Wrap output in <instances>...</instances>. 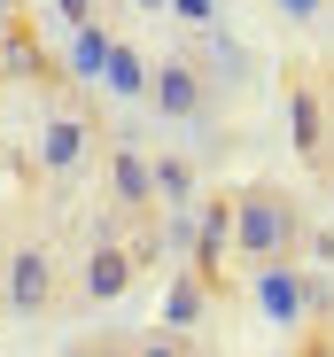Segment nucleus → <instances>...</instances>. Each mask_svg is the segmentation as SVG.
I'll list each match as a JSON object with an SVG mask.
<instances>
[{"label":"nucleus","mask_w":334,"mask_h":357,"mask_svg":"<svg viewBox=\"0 0 334 357\" xmlns=\"http://www.w3.org/2000/svg\"><path fill=\"white\" fill-rule=\"evenodd\" d=\"M311 249V210L303 195H288L280 178H257V187L234 195V257L257 272V264H288Z\"/></svg>","instance_id":"1"},{"label":"nucleus","mask_w":334,"mask_h":357,"mask_svg":"<svg viewBox=\"0 0 334 357\" xmlns=\"http://www.w3.org/2000/svg\"><path fill=\"white\" fill-rule=\"evenodd\" d=\"M0 311L8 319H63L70 311V264L54 241H8V264H0Z\"/></svg>","instance_id":"2"},{"label":"nucleus","mask_w":334,"mask_h":357,"mask_svg":"<svg viewBox=\"0 0 334 357\" xmlns=\"http://www.w3.org/2000/svg\"><path fill=\"white\" fill-rule=\"evenodd\" d=\"M140 101L155 109V125H202V116L218 109V78H210V63L195 47H172V54L148 63V93Z\"/></svg>","instance_id":"3"},{"label":"nucleus","mask_w":334,"mask_h":357,"mask_svg":"<svg viewBox=\"0 0 334 357\" xmlns=\"http://www.w3.org/2000/svg\"><path fill=\"white\" fill-rule=\"evenodd\" d=\"M249 280H257V311L280 326V334H303V326H319V319L334 311L326 280L303 272V257H288V264H257Z\"/></svg>","instance_id":"4"},{"label":"nucleus","mask_w":334,"mask_h":357,"mask_svg":"<svg viewBox=\"0 0 334 357\" xmlns=\"http://www.w3.org/2000/svg\"><path fill=\"white\" fill-rule=\"evenodd\" d=\"M140 280V249L117 241V233H86V249L70 264V311H101Z\"/></svg>","instance_id":"5"},{"label":"nucleus","mask_w":334,"mask_h":357,"mask_svg":"<svg viewBox=\"0 0 334 357\" xmlns=\"http://www.w3.org/2000/svg\"><path fill=\"white\" fill-rule=\"evenodd\" d=\"M288 125H296V155L326 178L334 171V70H288Z\"/></svg>","instance_id":"6"},{"label":"nucleus","mask_w":334,"mask_h":357,"mask_svg":"<svg viewBox=\"0 0 334 357\" xmlns=\"http://www.w3.org/2000/svg\"><path fill=\"white\" fill-rule=\"evenodd\" d=\"M101 171H109V210L117 218H132V225H148L163 202H155V155L140 148V140H101Z\"/></svg>","instance_id":"7"},{"label":"nucleus","mask_w":334,"mask_h":357,"mask_svg":"<svg viewBox=\"0 0 334 357\" xmlns=\"http://www.w3.org/2000/svg\"><path fill=\"white\" fill-rule=\"evenodd\" d=\"M93 140H101V132H93L86 109H54L47 132H39V171H47V178H78L86 155H93Z\"/></svg>","instance_id":"8"},{"label":"nucleus","mask_w":334,"mask_h":357,"mask_svg":"<svg viewBox=\"0 0 334 357\" xmlns=\"http://www.w3.org/2000/svg\"><path fill=\"white\" fill-rule=\"evenodd\" d=\"M155 202L163 210H195V163L187 155H155Z\"/></svg>","instance_id":"9"},{"label":"nucleus","mask_w":334,"mask_h":357,"mask_svg":"<svg viewBox=\"0 0 334 357\" xmlns=\"http://www.w3.org/2000/svg\"><path fill=\"white\" fill-rule=\"evenodd\" d=\"M101 78H109V93H125V101H140V93H148V54L117 39V47H109V70H101Z\"/></svg>","instance_id":"10"},{"label":"nucleus","mask_w":334,"mask_h":357,"mask_svg":"<svg viewBox=\"0 0 334 357\" xmlns=\"http://www.w3.org/2000/svg\"><path fill=\"white\" fill-rule=\"evenodd\" d=\"M109 47H117V39H109L101 24H78V39H70V70H78V78H101V70H109Z\"/></svg>","instance_id":"11"},{"label":"nucleus","mask_w":334,"mask_h":357,"mask_svg":"<svg viewBox=\"0 0 334 357\" xmlns=\"http://www.w3.org/2000/svg\"><path fill=\"white\" fill-rule=\"evenodd\" d=\"M202 287H210V280H202V272H195V280H179V287H172V326H195V319H202Z\"/></svg>","instance_id":"12"},{"label":"nucleus","mask_w":334,"mask_h":357,"mask_svg":"<svg viewBox=\"0 0 334 357\" xmlns=\"http://www.w3.org/2000/svg\"><path fill=\"white\" fill-rule=\"evenodd\" d=\"M272 16H280V24H326L334 0H272Z\"/></svg>","instance_id":"13"},{"label":"nucleus","mask_w":334,"mask_h":357,"mask_svg":"<svg viewBox=\"0 0 334 357\" xmlns=\"http://www.w3.org/2000/svg\"><path fill=\"white\" fill-rule=\"evenodd\" d=\"M172 16L187 31H218V0H172Z\"/></svg>","instance_id":"14"},{"label":"nucleus","mask_w":334,"mask_h":357,"mask_svg":"<svg viewBox=\"0 0 334 357\" xmlns=\"http://www.w3.org/2000/svg\"><path fill=\"white\" fill-rule=\"evenodd\" d=\"M125 8H140V16H155V8H172V0H125Z\"/></svg>","instance_id":"15"},{"label":"nucleus","mask_w":334,"mask_h":357,"mask_svg":"<svg viewBox=\"0 0 334 357\" xmlns=\"http://www.w3.org/2000/svg\"><path fill=\"white\" fill-rule=\"evenodd\" d=\"M0 31H16V0H0Z\"/></svg>","instance_id":"16"},{"label":"nucleus","mask_w":334,"mask_h":357,"mask_svg":"<svg viewBox=\"0 0 334 357\" xmlns=\"http://www.w3.org/2000/svg\"><path fill=\"white\" fill-rule=\"evenodd\" d=\"M326 202H334V171H326Z\"/></svg>","instance_id":"17"},{"label":"nucleus","mask_w":334,"mask_h":357,"mask_svg":"<svg viewBox=\"0 0 334 357\" xmlns=\"http://www.w3.org/2000/svg\"><path fill=\"white\" fill-rule=\"evenodd\" d=\"M319 326H326V334H334V311H326V319H319Z\"/></svg>","instance_id":"18"},{"label":"nucleus","mask_w":334,"mask_h":357,"mask_svg":"<svg viewBox=\"0 0 334 357\" xmlns=\"http://www.w3.org/2000/svg\"><path fill=\"white\" fill-rule=\"evenodd\" d=\"M0 264H8V241H0Z\"/></svg>","instance_id":"19"}]
</instances>
